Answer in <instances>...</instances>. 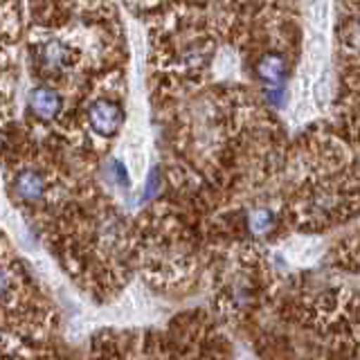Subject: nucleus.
<instances>
[{"label": "nucleus", "mask_w": 360, "mask_h": 360, "mask_svg": "<svg viewBox=\"0 0 360 360\" xmlns=\"http://www.w3.org/2000/svg\"><path fill=\"white\" fill-rule=\"evenodd\" d=\"M41 61L48 70L56 72V70H63V68L70 65V48L59 41H50L43 45L41 50Z\"/></svg>", "instance_id": "39448f33"}, {"label": "nucleus", "mask_w": 360, "mask_h": 360, "mask_svg": "<svg viewBox=\"0 0 360 360\" xmlns=\"http://www.w3.org/2000/svg\"><path fill=\"white\" fill-rule=\"evenodd\" d=\"M158 191H160V174H158V169H153V172L149 174V178H146L144 198H151V196H155Z\"/></svg>", "instance_id": "6e6552de"}, {"label": "nucleus", "mask_w": 360, "mask_h": 360, "mask_svg": "<svg viewBox=\"0 0 360 360\" xmlns=\"http://www.w3.org/2000/svg\"><path fill=\"white\" fill-rule=\"evenodd\" d=\"M275 223H277L275 212L268 207H257L248 214V230L255 236H266L268 232H273Z\"/></svg>", "instance_id": "423d86ee"}, {"label": "nucleus", "mask_w": 360, "mask_h": 360, "mask_svg": "<svg viewBox=\"0 0 360 360\" xmlns=\"http://www.w3.org/2000/svg\"><path fill=\"white\" fill-rule=\"evenodd\" d=\"M257 77L262 79V84L266 86V95L273 104H279V95H281V86L286 82V59L284 54L279 52H266L259 56V61L255 65Z\"/></svg>", "instance_id": "f03ea898"}, {"label": "nucleus", "mask_w": 360, "mask_h": 360, "mask_svg": "<svg viewBox=\"0 0 360 360\" xmlns=\"http://www.w3.org/2000/svg\"><path fill=\"white\" fill-rule=\"evenodd\" d=\"M30 108L43 122H52L63 108V99L50 86H39L30 93Z\"/></svg>", "instance_id": "7ed1b4c3"}, {"label": "nucleus", "mask_w": 360, "mask_h": 360, "mask_svg": "<svg viewBox=\"0 0 360 360\" xmlns=\"http://www.w3.org/2000/svg\"><path fill=\"white\" fill-rule=\"evenodd\" d=\"M45 189H48V180L39 172V169L25 167L14 176V194L20 200H41L45 196Z\"/></svg>", "instance_id": "20e7f679"}, {"label": "nucleus", "mask_w": 360, "mask_h": 360, "mask_svg": "<svg viewBox=\"0 0 360 360\" xmlns=\"http://www.w3.org/2000/svg\"><path fill=\"white\" fill-rule=\"evenodd\" d=\"M88 122L90 129L101 135V138H112L124 124V108L115 99H97L88 108Z\"/></svg>", "instance_id": "f257e3e1"}, {"label": "nucleus", "mask_w": 360, "mask_h": 360, "mask_svg": "<svg viewBox=\"0 0 360 360\" xmlns=\"http://www.w3.org/2000/svg\"><path fill=\"white\" fill-rule=\"evenodd\" d=\"M108 178H110L115 185H120V187H127V189H129V185H131L127 169H124V165H122L120 160H110V162H108Z\"/></svg>", "instance_id": "0eeeda50"}]
</instances>
